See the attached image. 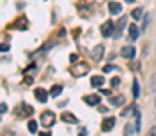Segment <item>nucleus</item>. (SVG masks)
I'll list each match as a JSON object with an SVG mask.
<instances>
[{"label":"nucleus","instance_id":"obj_32","mask_svg":"<svg viewBox=\"0 0 156 136\" xmlns=\"http://www.w3.org/2000/svg\"><path fill=\"white\" fill-rule=\"evenodd\" d=\"M38 136H51V133H49V131H44V133H40Z\"/></svg>","mask_w":156,"mask_h":136},{"label":"nucleus","instance_id":"obj_3","mask_svg":"<svg viewBox=\"0 0 156 136\" xmlns=\"http://www.w3.org/2000/svg\"><path fill=\"white\" fill-rule=\"evenodd\" d=\"M115 31H116V26H115V22H113V20H105V22L102 24V27H100L102 37H111Z\"/></svg>","mask_w":156,"mask_h":136},{"label":"nucleus","instance_id":"obj_10","mask_svg":"<svg viewBox=\"0 0 156 136\" xmlns=\"http://www.w3.org/2000/svg\"><path fill=\"white\" fill-rule=\"evenodd\" d=\"M15 27L20 29V31H26V29H27V18H26L24 15H20V16L15 20Z\"/></svg>","mask_w":156,"mask_h":136},{"label":"nucleus","instance_id":"obj_24","mask_svg":"<svg viewBox=\"0 0 156 136\" xmlns=\"http://www.w3.org/2000/svg\"><path fill=\"white\" fill-rule=\"evenodd\" d=\"M111 85H113V87H118V85H120V78H118V76H115V78L111 80Z\"/></svg>","mask_w":156,"mask_h":136},{"label":"nucleus","instance_id":"obj_16","mask_svg":"<svg viewBox=\"0 0 156 136\" xmlns=\"http://www.w3.org/2000/svg\"><path fill=\"white\" fill-rule=\"evenodd\" d=\"M138 35H140V29H138L136 26H131V27H129V37H131V40H136Z\"/></svg>","mask_w":156,"mask_h":136},{"label":"nucleus","instance_id":"obj_9","mask_svg":"<svg viewBox=\"0 0 156 136\" xmlns=\"http://www.w3.org/2000/svg\"><path fill=\"white\" fill-rule=\"evenodd\" d=\"M35 98H37L38 102H42V103H45L47 98H49V92L45 89H42V87H37V89H35Z\"/></svg>","mask_w":156,"mask_h":136},{"label":"nucleus","instance_id":"obj_5","mask_svg":"<svg viewBox=\"0 0 156 136\" xmlns=\"http://www.w3.org/2000/svg\"><path fill=\"white\" fill-rule=\"evenodd\" d=\"M104 53H105V49H104V45H102V44L94 45V47L91 49V58H93L94 62H98V60H102Z\"/></svg>","mask_w":156,"mask_h":136},{"label":"nucleus","instance_id":"obj_27","mask_svg":"<svg viewBox=\"0 0 156 136\" xmlns=\"http://www.w3.org/2000/svg\"><path fill=\"white\" fill-rule=\"evenodd\" d=\"M69 60H71L73 64H76V62H78V54H75V53H73V54L69 56Z\"/></svg>","mask_w":156,"mask_h":136},{"label":"nucleus","instance_id":"obj_2","mask_svg":"<svg viewBox=\"0 0 156 136\" xmlns=\"http://www.w3.org/2000/svg\"><path fill=\"white\" fill-rule=\"evenodd\" d=\"M55 122H56V118H55V113H53V111H44V113H42L40 124H42L44 127H51Z\"/></svg>","mask_w":156,"mask_h":136},{"label":"nucleus","instance_id":"obj_12","mask_svg":"<svg viewBox=\"0 0 156 136\" xmlns=\"http://www.w3.org/2000/svg\"><path fill=\"white\" fill-rule=\"evenodd\" d=\"M133 114H134V131L138 133L140 127H142V118H140V111H138V107L133 109Z\"/></svg>","mask_w":156,"mask_h":136},{"label":"nucleus","instance_id":"obj_6","mask_svg":"<svg viewBox=\"0 0 156 136\" xmlns=\"http://www.w3.org/2000/svg\"><path fill=\"white\" fill-rule=\"evenodd\" d=\"M115 124H116V118H115V116L104 118V122H102V131H104V133H109V131L115 127Z\"/></svg>","mask_w":156,"mask_h":136},{"label":"nucleus","instance_id":"obj_11","mask_svg":"<svg viewBox=\"0 0 156 136\" xmlns=\"http://www.w3.org/2000/svg\"><path fill=\"white\" fill-rule=\"evenodd\" d=\"M109 102H111V105H113V107H122V105L125 103V96H123V94L111 96V100H109Z\"/></svg>","mask_w":156,"mask_h":136},{"label":"nucleus","instance_id":"obj_30","mask_svg":"<svg viewBox=\"0 0 156 136\" xmlns=\"http://www.w3.org/2000/svg\"><path fill=\"white\" fill-rule=\"evenodd\" d=\"M5 111H7V105L5 103H0V114H4Z\"/></svg>","mask_w":156,"mask_h":136},{"label":"nucleus","instance_id":"obj_26","mask_svg":"<svg viewBox=\"0 0 156 136\" xmlns=\"http://www.w3.org/2000/svg\"><path fill=\"white\" fill-rule=\"evenodd\" d=\"M147 136H156V125H154V127H151V129L147 131Z\"/></svg>","mask_w":156,"mask_h":136},{"label":"nucleus","instance_id":"obj_7","mask_svg":"<svg viewBox=\"0 0 156 136\" xmlns=\"http://www.w3.org/2000/svg\"><path fill=\"white\" fill-rule=\"evenodd\" d=\"M87 69H89L87 64H76V65L71 69V75H73V76H82V75L87 73Z\"/></svg>","mask_w":156,"mask_h":136},{"label":"nucleus","instance_id":"obj_1","mask_svg":"<svg viewBox=\"0 0 156 136\" xmlns=\"http://www.w3.org/2000/svg\"><path fill=\"white\" fill-rule=\"evenodd\" d=\"M35 111H33V107L31 105H27V103H20V107H15V114L18 116V118H27V116H31Z\"/></svg>","mask_w":156,"mask_h":136},{"label":"nucleus","instance_id":"obj_4","mask_svg":"<svg viewBox=\"0 0 156 136\" xmlns=\"http://www.w3.org/2000/svg\"><path fill=\"white\" fill-rule=\"evenodd\" d=\"M120 54L123 58H127V60H133L136 56V49H134V45H123L122 51H120Z\"/></svg>","mask_w":156,"mask_h":136},{"label":"nucleus","instance_id":"obj_18","mask_svg":"<svg viewBox=\"0 0 156 136\" xmlns=\"http://www.w3.org/2000/svg\"><path fill=\"white\" fill-rule=\"evenodd\" d=\"M131 15H133V18H134V20H140V18L144 16V9H142V7H136Z\"/></svg>","mask_w":156,"mask_h":136},{"label":"nucleus","instance_id":"obj_22","mask_svg":"<svg viewBox=\"0 0 156 136\" xmlns=\"http://www.w3.org/2000/svg\"><path fill=\"white\" fill-rule=\"evenodd\" d=\"M149 89L153 91V92H156V73L151 76V80H149Z\"/></svg>","mask_w":156,"mask_h":136},{"label":"nucleus","instance_id":"obj_15","mask_svg":"<svg viewBox=\"0 0 156 136\" xmlns=\"http://www.w3.org/2000/svg\"><path fill=\"white\" fill-rule=\"evenodd\" d=\"M109 13L111 15H120L122 13V5L118 2H109Z\"/></svg>","mask_w":156,"mask_h":136},{"label":"nucleus","instance_id":"obj_20","mask_svg":"<svg viewBox=\"0 0 156 136\" xmlns=\"http://www.w3.org/2000/svg\"><path fill=\"white\" fill-rule=\"evenodd\" d=\"M62 85H53V89H51V92H49V96H58L60 92H62Z\"/></svg>","mask_w":156,"mask_h":136},{"label":"nucleus","instance_id":"obj_17","mask_svg":"<svg viewBox=\"0 0 156 136\" xmlns=\"http://www.w3.org/2000/svg\"><path fill=\"white\" fill-rule=\"evenodd\" d=\"M125 24H127V18L125 16H122L120 20H118V26H116V35L120 37V33H122V29L125 27Z\"/></svg>","mask_w":156,"mask_h":136},{"label":"nucleus","instance_id":"obj_23","mask_svg":"<svg viewBox=\"0 0 156 136\" xmlns=\"http://www.w3.org/2000/svg\"><path fill=\"white\" fill-rule=\"evenodd\" d=\"M133 133H136L134 127H133V124H127V125H125V136H131Z\"/></svg>","mask_w":156,"mask_h":136},{"label":"nucleus","instance_id":"obj_21","mask_svg":"<svg viewBox=\"0 0 156 136\" xmlns=\"http://www.w3.org/2000/svg\"><path fill=\"white\" fill-rule=\"evenodd\" d=\"M37 127H38V124H37L35 120H29V122H27V129H29L31 133H37Z\"/></svg>","mask_w":156,"mask_h":136},{"label":"nucleus","instance_id":"obj_19","mask_svg":"<svg viewBox=\"0 0 156 136\" xmlns=\"http://www.w3.org/2000/svg\"><path fill=\"white\" fill-rule=\"evenodd\" d=\"M138 94H140V85H138V80L134 78V80H133V96L138 98Z\"/></svg>","mask_w":156,"mask_h":136},{"label":"nucleus","instance_id":"obj_25","mask_svg":"<svg viewBox=\"0 0 156 136\" xmlns=\"http://www.w3.org/2000/svg\"><path fill=\"white\" fill-rule=\"evenodd\" d=\"M133 109H134L133 105H131V107H127V109H123V113H122V116H127L129 113H133Z\"/></svg>","mask_w":156,"mask_h":136},{"label":"nucleus","instance_id":"obj_8","mask_svg":"<svg viewBox=\"0 0 156 136\" xmlns=\"http://www.w3.org/2000/svg\"><path fill=\"white\" fill-rule=\"evenodd\" d=\"M83 102L91 107H96L100 103V94H87V96H83Z\"/></svg>","mask_w":156,"mask_h":136},{"label":"nucleus","instance_id":"obj_33","mask_svg":"<svg viewBox=\"0 0 156 136\" xmlns=\"http://www.w3.org/2000/svg\"><path fill=\"white\" fill-rule=\"evenodd\" d=\"M127 2H129V4H133V2H134V0H127Z\"/></svg>","mask_w":156,"mask_h":136},{"label":"nucleus","instance_id":"obj_13","mask_svg":"<svg viewBox=\"0 0 156 136\" xmlns=\"http://www.w3.org/2000/svg\"><path fill=\"white\" fill-rule=\"evenodd\" d=\"M60 118H62L64 122H67V124H76V122H78V118L73 114V113H62V114H60Z\"/></svg>","mask_w":156,"mask_h":136},{"label":"nucleus","instance_id":"obj_31","mask_svg":"<svg viewBox=\"0 0 156 136\" xmlns=\"http://www.w3.org/2000/svg\"><path fill=\"white\" fill-rule=\"evenodd\" d=\"M100 92H102V94H105V96H109V94H111V91H109V89H104V87H100Z\"/></svg>","mask_w":156,"mask_h":136},{"label":"nucleus","instance_id":"obj_28","mask_svg":"<svg viewBox=\"0 0 156 136\" xmlns=\"http://www.w3.org/2000/svg\"><path fill=\"white\" fill-rule=\"evenodd\" d=\"M0 51H9V44H0Z\"/></svg>","mask_w":156,"mask_h":136},{"label":"nucleus","instance_id":"obj_29","mask_svg":"<svg viewBox=\"0 0 156 136\" xmlns=\"http://www.w3.org/2000/svg\"><path fill=\"white\" fill-rule=\"evenodd\" d=\"M113 69H115V65H111V64H109V65H105V67H104V73H109V71H113Z\"/></svg>","mask_w":156,"mask_h":136},{"label":"nucleus","instance_id":"obj_34","mask_svg":"<svg viewBox=\"0 0 156 136\" xmlns=\"http://www.w3.org/2000/svg\"><path fill=\"white\" fill-rule=\"evenodd\" d=\"M154 105H156V103H154Z\"/></svg>","mask_w":156,"mask_h":136},{"label":"nucleus","instance_id":"obj_14","mask_svg":"<svg viewBox=\"0 0 156 136\" xmlns=\"http://www.w3.org/2000/svg\"><path fill=\"white\" fill-rule=\"evenodd\" d=\"M104 82H105V78L104 76H98V75L91 78V85L93 87H104Z\"/></svg>","mask_w":156,"mask_h":136}]
</instances>
